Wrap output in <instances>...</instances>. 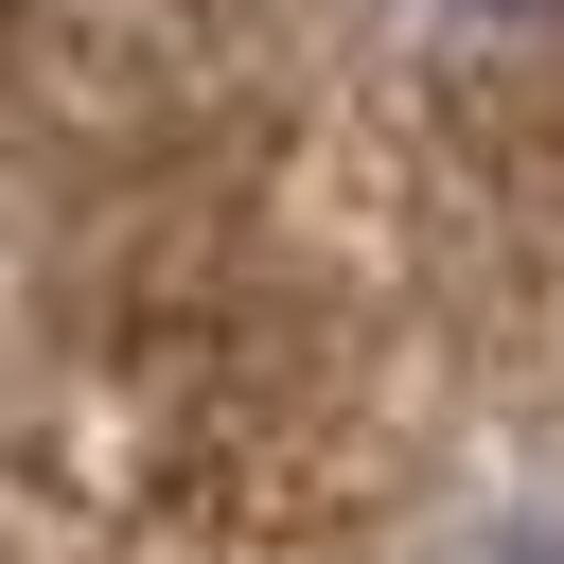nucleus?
<instances>
[{
	"mask_svg": "<svg viewBox=\"0 0 564 564\" xmlns=\"http://www.w3.org/2000/svg\"><path fill=\"white\" fill-rule=\"evenodd\" d=\"M458 18H564V0H458Z\"/></svg>",
	"mask_w": 564,
	"mask_h": 564,
	"instance_id": "nucleus-1",
	"label": "nucleus"
},
{
	"mask_svg": "<svg viewBox=\"0 0 564 564\" xmlns=\"http://www.w3.org/2000/svg\"><path fill=\"white\" fill-rule=\"evenodd\" d=\"M494 564H546V546H494Z\"/></svg>",
	"mask_w": 564,
	"mask_h": 564,
	"instance_id": "nucleus-2",
	"label": "nucleus"
}]
</instances>
